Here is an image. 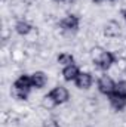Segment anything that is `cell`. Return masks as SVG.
<instances>
[{
	"instance_id": "obj_1",
	"label": "cell",
	"mask_w": 126,
	"mask_h": 127,
	"mask_svg": "<svg viewBox=\"0 0 126 127\" xmlns=\"http://www.w3.org/2000/svg\"><path fill=\"white\" fill-rule=\"evenodd\" d=\"M80 25H82V18L77 13H68L60 21V27L64 31L76 32V34H79L80 31Z\"/></svg>"
},
{
	"instance_id": "obj_2",
	"label": "cell",
	"mask_w": 126,
	"mask_h": 127,
	"mask_svg": "<svg viewBox=\"0 0 126 127\" xmlns=\"http://www.w3.org/2000/svg\"><path fill=\"white\" fill-rule=\"evenodd\" d=\"M114 86H116V81L113 77H110L107 72L104 75H101L96 81V87H98V92L104 96H110L114 92Z\"/></svg>"
},
{
	"instance_id": "obj_3",
	"label": "cell",
	"mask_w": 126,
	"mask_h": 127,
	"mask_svg": "<svg viewBox=\"0 0 126 127\" xmlns=\"http://www.w3.org/2000/svg\"><path fill=\"white\" fill-rule=\"evenodd\" d=\"M49 95L55 99V102H57L58 105H65V103H68L70 99H71L70 90H68L64 84H57L55 87H52V90L49 92Z\"/></svg>"
},
{
	"instance_id": "obj_4",
	"label": "cell",
	"mask_w": 126,
	"mask_h": 127,
	"mask_svg": "<svg viewBox=\"0 0 126 127\" xmlns=\"http://www.w3.org/2000/svg\"><path fill=\"white\" fill-rule=\"evenodd\" d=\"M102 31L105 34V37H110V38L120 37L123 34L120 22L116 19H107V22H104V25H102Z\"/></svg>"
},
{
	"instance_id": "obj_5",
	"label": "cell",
	"mask_w": 126,
	"mask_h": 127,
	"mask_svg": "<svg viewBox=\"0 0 126 127\" xmlns=\"http://www.w3.org/2000/svg\"><path fill=\"white\" fill-rule=\"evenodd\" d=\"M74 84L79 90H89L94 84V74L89 72V71H80Z\"/></svg>"
},
{
	"instance_id": "obj_6",
	"label": "cell",
	"mask_w": 126,
	"mask_h": 127,
	"mask_svg": "<svg viewBox=\"0 0 126 127\" xmlns=\"http://www.w3.org/2000/svg\"><path fill=\"white\" fill-rule=\"evenodd\" d=\"M31 80H33V87L37 89V90H42L43 87L48 86L49 83V75L46 71H42V69H36L31 72Z\"/></svg>"
},
{
	"instance_id": "obj_7",
	"label": "cell",
	"mask_w": 126,
	"mask_h": 127,
	"mask_svg": "<svg viewBox=\"0 0 126 127\" xmlns=\"http://www.w3.org/2000/svg\"><path fill=\"white\" fill-rule=\"evenodd\" d=\"M13 86L16 89H21V90H25V92H31L33 89V80H31V74H27V72H22L21 75H18L13 81Z\"/></svg>"
},
{
	"instance_id": "obj_8",
	"label": "cell",
	"mask_w": 126,
	"mask_h": 127,
	"mask_svg": "<svg viewBox=\"0 0 126 127\" xmlns=\"http://www.w3.org/2000/svg\"><path fill=\"white\" fill-rule=\"evenodd\" d=\"M114 62H116V58H114V55L111 53V52H108V50H105L102 55H101V58L96 61V62H94V64H96L98 65V68H101L104 72L105 71H108L113 65H114Z\"/></svg>"
},
{
	"instance_id": "obj_9",
	"label": "cell",
	"mask_w": 126,
	"mask_h": 127,
	"mask_svg": "<svg viewBox=\"0 0 126 127\" xmlns=\"http://www.w3.org/2000/svg\"><path fill=\"white\" fill-rule=\"evenodd\" d=\"M80 68H79V65L77 64H73V65H70V66H65L63 68V71H61V77L64 78V81H76V78H77V75L80 74Z\"/></svg>"
},
{
	"instance_id": "obj_10",
	"label": "cell",
	"mask_w": 126,
	"mask_h": 127,
	"mask_svg": "<svg viewBox=\"0 0 126 127\" xmlns=\"http://www.w3.org/2000/svg\"><path fill=\"white\" fill-rule=\"evenodd\" d=\"M108 103L110 106L116 111V112H122L126 109V97H122V96H117L114 93L108 96Z\"/></svg>"
},
{
	"instance_id": "obj_11",
	"label": "cell",
	"mask_w": 126,
	"mask_h": 127,
	"mask_svg": "<svg viewBox=\"0 0 126 127\" xmlns=\"http://www.w3.org/2000/svg\"><path fill=\"white\" fill-rule=\"evenodd\" d=\"M73 64H76L74 53H71V52H61V53L57 55V65L58 66L65 68V66H70Z\"/></svg>"
},
{
	"instance_id": "obj_12",
	"label": "cell",
	"mask_w": 126,
	"mask_h": 127,
	"mask_svg": "<svg viewBox=\"0 0 126 127\" xmlns=\"http://www.w3.org/2000/svg\"><path fill=\"white\" fill-rule=\"evenodd\" d=\"M34 27L31 22H28L27 19H18L16 21V24H15V28H13V31L16 32L19 37H25L28 32L31 31V28Z\"/></svg>"
},
{
	"instance_id": "obj_13",
	"label": "cell",
	"mask_w": 126,
	"mask_h": 127,
	"mask_svg": "<svg viewBox=\"0 0 126 127\" xmlns=\"http://www.w3.org/2000/svg\"><path fill=\"white\" fill-rule=\"evenodd\" d=\"M34 112H36V115L39 117V120H40L42 123H46V121L55 118V115L52 114V111H49V109H46V108H43V106H40V105H39V108H36Z\"/></svg>"
},
{
	"instance_id": "obj_14",
	"label": "cell",
	"mask_w": 126,
	"mask_h": 127,
	"mask_svg": "<svg viewBox=\"0 0 126 127\" xmlns=\"http://www.w3.org/2000/svg\"><path fill=\"white\" fill-rule=\"evenodd\" d=\"M40 106H43V108H46V109H49V111H54L57 106H58V103L55 102V99L52 97V96L49 95H45L42 97V100H40Z\"/></svg>"
},
{
	"instance_id": "obj_15",
	"label": "cell",
	"mask_w": 126,
	"mask_h": 127,
	"mask_svg": "<svg viewBox=\"0 0 126 127\" xmlns=\"http://www.w3.org/2000/svg\"><path fill=\"white\" fill-rule=\"evenodd\" d=\"M114 95L126 97V78H120L116 81V86H114Z\"/></svg>"
},
{
	"instance_id": "obj_16",
	"label": "cell",
	"mask_w": 126,
	"mask_h": 127,
	"mask_svg": "<svg viewBox=\"0 0 126 127\" xmlns=\"http://www.w3.org/2000/svg\"><path fill=\"white\" fill-rule=\"evenodd\" d=\"M54 56V49L48 47V46H40V52H39V58L45 62H48L51 58Z\"/></svg>"
},
{
	"instance_id": "obj_17",
	"label": "cell",
	"mask_w": 126,
	"mask_h": 127,
	"mask_svg": "<svg viewBox=\"0 0 126 127\" xmlns=\"http://www.w3.org/2000/svg\"><path fill=\"white\" fill-rule=\"evenodd\" d=\"M40 52V44H27L25 46V55L27 58H37Z\"/></svg>"
},
{
	"instance_id": "obj_18",
	"label": "cell",
	"mask_w": 126,
	"mask_h": 127,
	"mask_svg": "<svg viewBox=\"0 0 126 127\" xmlns=\"http://www.w3.org/2000/svg\"><path fill=\"white\" fill-rule=\"evenodd\" d=\"M105 52V49L102 47V46H99V44H96L95 47H92L91 50H89V55H91V59H92V62H96L99 58H101V55Z\"/></svg>"
},
{
	"instance_id": "obj_19",
	"label": "cell",
	"mask_w": 126,
	"mask_h": 127,
	"mask_svg": "<svg viewBox=\"0 0 126 127\" xmlns=\"http://www.w3.org/2000/svg\"><path fill=\"white\" fill-rule=\"evenodd\" d=\"M111 53L114 55L116 61H117V59H126V47L119 49V50H116V52H111Z\"/></svg>"
},
{
	"instance_id": "obj_20",
	"label": "cell",
	"mask_w": 126,
	"mask_h": 127,
	"mask_svg": "<svg viewBox=\"0 0 126 127\" xmlns=\"http://www.w3.org/2000/svg\"><path fill=\"white\" fill-rule=\"evenodd\" d=\"M42 127H61V124L58 123V120H57V118H52V120H49V121L43 123V126H42Z\"/></svg>"
},
{
	"instance_id": "obj_21",
	"label": "cell",
	"mask_w": 126,
	"mask_h": 127,
	"mask_svg": "<svg viewBox=\"0 0 126 127\" xmlns=\"http://www.w3.org/2000/svg\"><path fill=\"white\" fill-rule=\"evenodd\" d=\"M92 1H94L95 4H102V3H105L107 0H92Z\"/></svg>"
},
{
	"instance_id": "obj_22",
	"label": "cell",
	"mask_w": 126,
	"mask_h": 127,
	"mask_svg": "<svg viewBox=\"0 0 126 127\" xmlns=\"http://www.w3.org/2000/svg\"><path fill=\"white\" fill-rule=\"evenodd\" d=\"M122 16H123V19H125V22H126V9L122 10Z\"/></svg>"
},
{
	"instance_id": "obj_23",
	"label": "cell",
	"mask_w": 126,
	"mask_h": 127,
	"mask_svg": "<svg viewBox=\"0 0 126 127\" xmlns=\"http://www.w3.org/2000/svg\"><path fill=\"white\" fill-rule=\"evenodd\" d=\"M55 1H58V3H65V1H68V0H55Z\"/></svg>"
},
{
	"instance_id": "obj_24",
	"label": "cell",
	"mask_w": 126,
	"mask_h": 127,
	"mask_svg": "<svg viewBox=\"0 0 126 127\" xmlns=\"http://www.w3.org/2000/svg\"><path fill=\"white\" fill-rule=\"evenodd\" d=\"M70 1H76V0H70Z\"/></svg>"
},
{
	"instance_id": "obj_25",
	"label": "cell",
	"mask_w": 126,
	"mask_h": 127,
	"mask_svg": "<svg viewBox=\"0 0 126 127\" xmlns=\"http://www.w3.org/2000/svg\"><path fill=\"white\" fill-rule=\"evenodd\" d=\"M85 127H91V126H85Z\"/></svg>"
}]
</instances>
